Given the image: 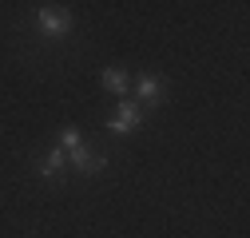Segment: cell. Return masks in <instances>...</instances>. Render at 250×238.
<instances>
[{"label": "cell", "instance_id": "3", "mask_svg": "<svg viewBox=\"0 0 250 238\" xmlns=\"http://www.w3.org/2000/svg\"><path fill=\"white\" fill-rule=\"evenodd\" d=\"M68 163H72L80 175H96V171H104V167H107V155H96L87 143H80L76 151H68Z\"/></svg>", "mask_w": 250, "mask_h": 238}, {"label": "cell", "instance_id": "2", "mask_svg": "<svg viewBox=\"0 0 250 238\" xmlns=\"http://www.w3.org/2000/svg\"><path fill=\"white\" fill-rule=\"evenodd\" d=\"M139 127H143V107L131 103V99H123L119 111L107 119V131H115V135H127V131H139Z\"/></svg>", "mask_w": 250, "mask_h": 238}, {"label": "cell", "instance_id": "6", "mask_svg": "<svg viewBox=\"0 0 250 238\" xmlns=\"http://www.w3.org/2000/svg\"><path fill=\"white\" fill-rule=\"evenodd\" d=\"M64 167H68V151H60V147H56V151H48V155L36 163V171H40L44 178H56Z\"/></svg>", "mask_w": 250, "mask_h": 238}, {"label": "cell", "instance_id": "7", "mask_svg": "<svg viewBox=\"0 0 250 238\" xmlns=\"http://www.w3.org/2000/svg\"><path fill=\"white\" fill-rule=\"evenodd\" d=\"M83 143V135H80V127H60V151H76V147Z\"/></svg>", "mask_w": 250, "mask_h": 238}, {"label": "cell", "instance_id": "5", "mask_svg": "<svg viewBox=\"0 0 250 238\" xmlns=\"http://www.w3.org/2000/svg\"><path fill=\"white\" fill-rule=\"evenodd\" d=\"M100 83L107 87L111 96H127V92H131V76L123 72V68H107V72L100 76Z\"/></svg>", "mask_w": 250, "mask_h": 238}, {"label": "cell", "instance_id": "1", "mask_svg": "<svg viewBox=\"0 0 250 238\" xmlns=\"http://www.w3.org/2000/svg\"><path fill=\"white\" fill-rule=\"evenodd\" d=\"M72 24H76V16H72L68 8H60V4H44V8H36V28H40L44 36H68Z\"/></svg>", "mask_w": 250, "mask_h": 238}, {"label": "cell", "instance_id": "4", "mask_svg": "<svg viewBox=\"0 0 250 238\" xmlns=\"http://www.w3.org/2000/svg\"><path fill=\"white\" fill-rule=\"evenodd\" d=\"M163 92H167V83H163L159 76H139V79H135V96H139L135 103H139V107H143V103H159Z\"/></svg>", "mask_w": 250, "mask_h": 238}]
</instances>
